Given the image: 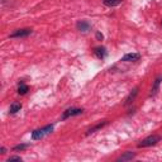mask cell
Instances as JSON below:
<instances>
[{
    "instance_id": "obj_4",
    "label": "cell",
    "mask_w": 162,
    "mask_h": 162,
    "mask_svg": "<svg viewBox=\"0 0 162 162\" xmlns=\"http://www.w3.org/2000/svg\"><path fill=\"white\" fill-rule=\"evenodd\" d=\"M32 33V29H18V30H15L14 33H12L10 34V37L12 38H19V37H27V36H29Z\"/></svg>"
},
{
    "instance_id": "obj_9",
    "label": "cell",
    "mask_w": 162,
    "mask_h": 162,
    "mask_svg": "<svg viewBox=\"0 0 162 162\" xmlns=\"http://www.w3.org/2000/svg\"><path fill=\"white\" fill-rule=\"evenodd\" d=\"M161 81H162V76H158V77L155 80V84H153V88H152V93H151V95H155V94L158 91V88H160Z\"/></svg>"
},
{
    "instance_id": "obj_10",
    "label": "cell",
    "mask_w": 162,
    "mask_h": 162,
    "mask_svg": "<svg viewBox=\"0 0 162 162\" xmlns=\"http://www.w3.org/2000/svg\"><path fill=\"white\" fill-rule=\"evenodd\" d=\"M29 90V88L26 85V84H23V82H20L19 84V86H18V94L19 95H24V94H27V91Z\"/></svg>"
},
{
    "instance_id": "obj_16",
    "label": "cell",
    "mask_w": 162,
    "mask_h": 162,
    "mask_svg": "<svg viewBox=\"0 0 162 162\" xmlns=\"http://www.w3.org/2000/svg\"><path fill=\"white\" fill-rule=\"evenodd\" d=\"M10 161H22V158L18 157V156H12V157L8 158V162H10Z\"/></svg>"
},
{
    "instance_id": "obj_6",
    "label": "cell",
    "mask_w": 162,
    "mask_h": 162,
    "mask_svg": "<svg viewBox=\"0 0 162 162\" xmlns=\"http://www.w3.org/2000/svg\"><path fill=\"white\" fill-rule=\"evenodd\" d=\"M77 29L81 30V32H88V30H90V24L88 23V22L81 20L77 23Z\"/></svg>"
},
{
    "instance_id": "obj_5",
    "label": "cell",
    "mask_w": 162,
    "mask_h": 162,
    "mask_svg": "<svg viewBox=\"0 0 162 162\" xmlns=\"http://www.w3.org/2000/svg\"><path fill=\"white\" fill-rule=\"evenodd\" d=\"M139 57H141V56H139L138 53H128V55L123 56L122 61H124V62H134V61H138Z\"/></svg>"
},
{
    "instance_id": "obj_11",
    "label": "cell",
    "mask_w": 162,
    "mask_h": 162,
    "mask_svg": "<svg viewBox=\"0 0 162 162\" xmlns=\"http://www.w3.org/2000/svg\"><path fill=\"white\" fill-rule=\"evenodd\" d=\"M134 153H132V152H125L123 156H121L119 158H118V161H129V160H132V158H134Z\"/></svg>"
},
{
    "instance_id": "obj_13",
    "label": "cell",
    "mask_w": 162,
    "mask_h": 162,
    "mask_svg": "<svg viewBox=\"0 0 162 162\" xmlns=\"http://www.w3.org/2000/svg\"><path fill=\"white\" fill-rule=\"evenodd\" d=\"M137 94H138V89H134V90H133V93H131V94H129V96L127 98V100H125V105L131 104V103L134 100V98L137 96Z\"/></svg>"
},
{
    "instance_id": "obj_3",
    "label": "cell",
    "mask_w": 162,
    "mask_h": 162,
    "mask_svg": "<svg viewBox=\"0 0 162 162\" xmlns=\"http://www.w3.org/2000/svg\"><path fill=\"white\" fill-rule=\"evenodd\" d=\"M82 109H80V108H71V109H67L66 112L63 113L62 115V119H67V118L70 117H75V115H80L82 114Z\"/></svg>"
},
{
    "instance_id": "obj_7",
    "label": "cell",
    "mask_w": 162,
    "mask_h": 162,
    "mask_svg": "<svg viewBox=\"0 0 162 162\" xmlns=\"http://www.w3.org/2000/svg\"><path fill=\"white\" fill-rule=\"evenodd\" d=\"M103 3L106 5V6H109V8H113V6H117V5H119L122 3V0H103Z\"/></svg>"
},
{
    "instance_id": "obj_17",
    "label": "cell",
    "mask_w": 162,
    "mask_h": 162,
    "mask_svg": "<svg viewBox=\"0 0 162 162\" xmlns=\"http://www.w3.org/2000/svg\"><path fill=\"white\" fill-rule=\"evenodd\" d=\"M96 38H98L99 41H101L103 39V34L101 33H96Z\"/></svg>"
},
{
    "instance_id": "obj_12",
    "label": "cell",
    "mask_w": 162,
    "mask_h": 162,
    "mask_svg": "<svg viewBox=\"0 0 162 162\" xmlns=\"http://www.w3.org/2000/svg\"><path fill=\"white\" fill-rule=\"evenodd\" d=\"M106 123H108V122H103V123H99V124H96L95 127H93V128H90V129H89V131H88V133H86V134H88V136H89V134H91V133H94L95 131H98V129H101V128H103L104 125H106Z\"/></svg>"
},
{
    "instance_id": "obj_1",
    "label": "cell",
    "mask_w": 162,
    "mask_h": 162,
    "mask_svg": "<svg viewBox=\"0 0 162 162\" xmlns=\"http://www.w3.org/2000/svg\"><path fill=\"white\" fill-rule=\"evenodd\" d=\"M53 131V125H46V127H43L41 129H37V131H34L33 133H32V138L34 139V141H38V139L43 138L45 136L52 133Z\"/></svg>"
},
{
    "instance_id": "obj_8",
    "label": "cell",
    "mask_w": 162,
    "mask_h": 162,
    "mask_svg": "<svg viewBox=\"0 0 162 162\" xmlns=\"http://www.w3.org/2000/svg\"><path fill=\"white\" fill-rule=\"evenodd\" d=\"M95 55H96V57H99V58H104L105 57V55H106V51H105V48L104 47H98V48H95Z\"/></svg>"
},
{
    "instance_id": "obj_2",
    "label": "cell",
    "mask_w": 162,
    "mask_h": 162,
    "mask_svg": "<svg viewBox=\"0 0 162 162\" xmlns=\"http://www.w3.org/2000/svg\"><path fill=\"white\" fill-rule=\"evenodd\" d=\"M160 141H161V137L157 136V134H153V136H149V137L144 138L143 141L138 144V147H143V148H144V147H151V146L157 144Z\"/></svg>"
},
{
    "instance_id": "obj_14",
    "label": "cell",
    "mask_w": 162,
    "mask_h": 162,
    "mask_svg": "<svg viewBox=\"0 0 162 162\" xmlns=\"http://www.w3.org/2000/svg\"><path fill=\"white\" fill-rule=\"evenodd\" d=\"M20 109H22V105H20L19 103H13L12 105H10V113H12V114L19 112Z\"/></svg>"
},
{
    "instance_id": "obj_15",
    "label": "cell",
    "mask_w": 162,
    "mask_h": 162,
    "mask_svg": "<svg viewBox=\"0 0 162 162\" xmlns=\"http://www.w3.org/2000/svg\"><path fill=\"white\" fill-rule=\"evenodd\" d=\"M26 148H28V144H18V146H15L13 149H14V151H23V149H26Z\"/></svg>"
}]
</instances>
